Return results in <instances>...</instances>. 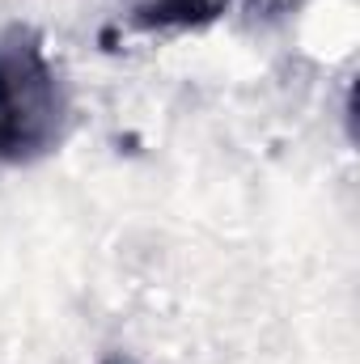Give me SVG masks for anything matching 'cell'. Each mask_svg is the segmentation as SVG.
I'll use <instances>...</instances> for the list:
<instances>
[{
    "label": "cell",
    "mask_w": 360,
    "mask_h": 364,
    "mask_svg": "<svg viewBox=\"0 0 360 364\" xmlns=\"http://www.w3.org/2000/svg\"><path fill=\"white\" fill-rule=\"evenodd\" d=\"M229 0H136L132 30H199L225 13Z\"/></svg>",
    "instance_id": "2"
},
{
    "label": "cell",
    "mask_w": 360,
    "mask_h": 364,
    "mask_svg": "<svg viewBox=\"0 0 360 364\" xmlns=\"http://www.w3.org/2000/svg\"><path fill=\"white\" fill-rule=\"evenodd\" d=\"M68 127V97L60 73L30 26L0 34V161L30 166L47 157Z\"/></svg>",
    "instance_id": "1"
}]
</instances>
